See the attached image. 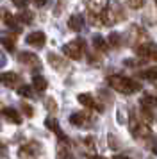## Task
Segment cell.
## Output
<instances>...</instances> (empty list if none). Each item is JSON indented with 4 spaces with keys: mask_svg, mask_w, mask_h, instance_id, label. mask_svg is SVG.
<instances>
[{
    "mask_svg": "<svg viewBox=\"0 0 157 159\" xmlns=\"http://www.w3.org/2000/svg\"><path fill=\"white\" fill-rule=\"evenodd\" d=\"M150 150L154 152V154H157V139H154V141H152V145H150Z\"/></svg>",
    "mask_w": 157,
    "mask_h": 159,
    "instance_id": "f546056e",
    "label": "cell"
},
{
    "mask_svg": "<svg viewBox=\"0 0 157 159\" xmlns=\"http://www.w3.org/2000/svg\"><path fill=\"white\" fill-rule=\"evenodd\" d=\"M36 88H30L27 84H20L18 86V95L20 97H25V98H36V93H34Z\"/></svg>",
    "mask_w": 157,
    "mask_h": 159,
    "instance_id": "2e32d148",
    "label": "cell"
},
{
    "mask_svg": "<svg viewBox=\"0 0 157 159\" xmlns=\"http://www.w3.org/2000/svg\"><path fill=\"white\" fill-rule=\"evenodd\" d=\"M0 84H6V86H20V77L16 73H4L0 75Z\"/></svg>",
    "mask_w": 157,
    "mask_h": 159,
    "instance_id": "8fae6325",
    "label": "cell"
},
{
    "mask_svg": "<svg viewBox=\"0 0 157 159\" xmlns=\"http://www.w3.org/2000/svg\"><path fill=\"white\" fill-rule=\"evenodd\" d=\"M32 84H34V88H36V91H45L47 89V86H48V82H47V79L45 77H41V75H36L34 79H32Z\"/></svg>",
    "mask_w": 157,
    "mask_h": 159,
    "instance_id": "ac0fdd59",
    "label": "cell"
},
{
    "mask_svg": "<svg viewBox=\"0 0 157 159\" xmlns=\"http://www.w3.org/2000/svg\"><path fill=\"white\" fill-rule=\"evenodd\" d=\"M93 45H95V48L100 50L102 54H105V52L109 50V45L104 41V38H102V36H95V38H93Z\"/></svg>",
    "mask_w": 157,
    "mask_h": 159,
    "instance_id": "ffe728a7",
    "label": "cell"
},
{
    "mask_svg": "<svg viewBox=\"0 0 157 159\" xmlns=\"http://www.w3.org/2000/svg\"><path fill=\"white\" fill-rule=\"evenodd\" d=\"M141 106H148V107H157V95L145 93L141 97Z\"/></svg>",
    "mask_w": 157,
    "mask_h": 159,
    "instance_id": "d6986e66",
    "label": "cell"
},
{
    "mask_svg": "<svg viewBox=\"0 0 157 159\" xmlns=\"http://www.w3.org/2000/svg\"><path fill=\"white\" fill-rule=\"evenodd\" d=\"M18 18H20V22L21 23H32L34 22V13L32 11H29V9H25V11H21L20 15H18Z\"/></svg>",
    "mask_w": 157,
    "mask_h": 159,
    "instance_id": "7402d4cb",
    "label": "cell"
},
{
    "mask_svg": "<svg viewBox=\"0 0 157 159\" xmlns=\"http://www.w3.org/2000/svg\"><path fill=\"white\" fill-rule=\"evenodd\" d=\"M128 129L130 134L137 139V138H150L152 130L146 120H143V116H137L136 111H130V118H128Z\"/></svg>",
    "mask_w": 157,
    "mask_h": 159,
    "instance_id": "7a4b0ae2",
    "label": "cell"
},
{
    "mask_svg": "<svg viewBox=\"0 0 157 159\" xmlns=\"http://www.w3.org/2000/svg\"><path fill=\"white\" fill-rule=\"evenodd\" d=\"M4 65H6V57H4V56L0 54V66H4Z\"/></svg>",
    "mask_w": 157,
    "mask_h": 159,
    "instance_id": "836d02e7",
    "label": "cell"
},
{
    "mask_svg": "<svg viewBox=\"0 0 157 159\" xmlns=\"http://www.w3.org/2000/svg\"><path fill=\"white\" fill-rule=\"evenodd\" d=\"M84 145L87 147V150L91 152V154L95 152V143H93V138H86V139H84Z\"/></svg>",
    "mask_w": 157,
    "mask_h": 159,
    "instance_id": "83f0119b",
    "label": "cell"
},
{
    "mask_svg": "<svg viewBox=\"0 0 157 159\" xmlns=\"http://www.w3.org/2000/svg\"><path fill=\"white\" fill-rule=\"evenodd\" d=\"M114 11H116V6L111 4V2L104 6V9H102V23H104V25L111 27V25H114V23L120 20V16L116 15Z\"/></svg>",
    "mask_w": 157,
    "mask_h": 159,
    "instance_id": "277c9868",
    "label": "cell"
},
{
    "mask_svg": "<svg viewBox=\"0 0 157 159\" xmlns=\"http://www.w3.org/2000/svg\"><path fill=\"white\" fill-rule=\"evenodd\" d=\"M0 156H6V147L0 143Z\"/></svg>",
    "mask_w": 157,
    "mask_h": 159,
    "instance_id": "d6a6232c",
    "label": "cell"
},
{
    "mask_svg": "<svg viewBox=\"0 0 157 159\" xmlns=\"http://www.w3.org/2000/svg\"><path fill=\"white\" fill-rule=\"evenodd\" d=\"M82 23H84V20H82L80 15H71L70 18H68V27H70L71 30H75V32H78V30L82 29Z\"/></svg>",
    "mask_w": 157,
    "mask_h": 159,
    "instance_id": "5bb4252c",
    "label": "cell"
},
{
    "mask_svg": "<svg viewBox=\"0 0 157 159\" xmlns=\"http://www.w3.org/2000/svg\"><path fill=\"white\" fill-rule=\"evenodd\" d=\"M38 152H39L38 145L32 143V145H27V147L23 145V147L20 148V152H18V156H20V157H23V156H25V157H30V156H36Z\"/></svg>",
    "mask_w": 157,
    "mask_h": 159,
    "instance_id": "9a60e30c",
    "label": "cell"
},
{
    "mask_svg": "<svg viewBox=\"0 0 157 159\" xmlns=\"http://www.w3.org/2000/svg\"><path fill=\"white\" fill-rule=\"evenodd\" d=\"M136 54L143 59H157V47L154 43H141L136 47Z\"/></svg>",
    "mask_w": 157,
    "mask_h": 159,
    "instance_id": "5b68a950",
    "label": "cell"
},
{
    "mask_svg": "<svg viewBox=\"0 0 157 159\" xmlns=\"http://www.w3.org/2000/svg\"><path fill=\"white\" fill-rule=\"evenodd\" d=\"M0 20L6 23V25H9V27H14V25H16L14 16L11 15V11H7V9H0Z\"/></svg>",
    "mask_w": 157,
    "mask_h": 159,
    "instance_id": "e0dca14e",
    "label": "cell"
},
{
    "mask_svg": "<svg viewBox=\"0 0 157 159\" xmlns=\"http://www.w3.org/2000/svg\"><path fill=\"white\" fill-rule=\"evenodd\" d=\"M154 2H155V6H157V0H154Z\"/></svg>",
    "mask_w": 157,
    "mask_h": 159,
    "instance_id": "e575fe53",
    "label": "cell"
},
{
    "mask_svg": "<svg viewBox=\"0 0 157 159\" xmlns=\"http://www.w3.org/2000/svg\"><path fill=\"white\" fill-rule=\"evenodd\" d=\"M18 61H20V63H23V65H29V66L39 65V59H38V56L30 54V52H21V54H18Z\"/></svg>",
    "mask_w": 157,
    "mask_h": 159,
    "instance_id": "30bf717a",
    "label": "cell"
},
{
    "mask_svg": "<svg viewBox=\"0 0 157 159\" xmlns=\"http://www.w3.org/2000/svg\"><path fill=\"white\" fill-rule=\"evenodd\" d=\"M87 120H91V118L86 115V113H73L70 116L71 125H75V127H87L91 123V122H87Z\"/></svg>",
    "mask_w": 157,
    "mask_h": 159,
    "instance_id": "ba28073f",
    "label": "cell"
},
{
    "mask_svg": "<svg viewBox=\"0 0 157 159\" xmlns=\"http://www.w3.org/2000/svg\"><path fill=\"white\" fill-rule=\"evenodd\" d=\"M109 86L113 88L114 91H118L121 95H132L136 91H141V84L137 80L130 79V77H123V75H111L109 79Z\"/></svg>",
    "mask_w": 157,
    "mask_h": 159,
    "instance_id": "6da1fadb",
    "label": "cell"
},
{
    "mask_svg": "<svg viewBox=\"0 0 157 159\" xmlns=\"http://www.w3.org/2000/svg\"><path fill=\"white\" fill-rule=\"evenodd\" d=\"M0 113H2V116L4 118H7L11 123H16V125H20L21 123V116L18 115V111L13 107H4V109H0Z\"/></svg>",
    "mask_w": 157,
    "mask_h": 159,
    "instance_id": "9c48e42d",
    "label": "cell"
},
{
    "mask_svg": "<svg viewBox=\"0 0 157 159\" xmlns=\"http://www.w3.org/2000/svg\"><path fill=\"white\" fill-rule=\"evenodd\" d=\"M32 2H34L36 6H39V7H41V6H45V4H47V0H32Z\"/></svg>",
    "mask_w": 157,
    "mask_h": 159,
    "instance_id": "1f68e13d",
    "label": "cell"
},
{
    "mask_svg": "<svg viewBox=\"0 0 157 159\" xmlns=\"http://www.w3.org/2000/svg\"><path fill=\"white\" fill-rule=\"evenodd\" d=\"M77 100L80 102L82 106H86V107H89V109H96L98 113H102V111H104V107H102V106H100V104H98L96 100H95V98H93L91 95H87V93H80V95L77 97Z\"/></svg>",
    "mask_w": 157,
    "mask_h": 159,
    "instance_id": "8992f818",
    "label": "cell"
},
{
    "mask_svg": "<svg viewBox=\"0 0 157 159\" xmlns=\"http://www.w3.org/2000/svg\"><path fill=\"white\" fill-rule=\"evenodd\" d=\"M25 41H27L30 47H43V45L47 43V36H45V32H30L27 38H25Z\"/></svg>",
    "mask_w": 157,
    "mask_h": 159,
    "instance_id": "52a82bcc",
    "label": "cell"
},
{
    "mask_svg": "<svg viewBox=\"0 0 157 159\" xmlns=\"http://www.w3.org/2000/svg\"><path fill=\"white\" fill-rule=\"evenodd\" d=\"M0 43L6 47L7 52H14V41H9L7 38H2V39H0Z\"/></svg>",
    "mask_w": 157,
    "mask_h": 159,
    "instance_id": "484cf974",
    "label": "cell"
},
{
    "mask_svg": "<svg viewBox=\"0 0 157 159\" xmlns=\"http://www.w3.org/2000/svg\"><path fill=\"white\" fill-rule=\"evenodd\" d=\"M120 43H121L120 34H116V32H114V34H111V36H109V47H111V48H118V47H120Z\"/></svg>",
    "mask_w": 157,
    "mask_h": 159,
    "instance_id": "cb8c5ba5",
    "label": "cell"
},
{
    "mask_svg": "<svg viewBox=\"0 0 157 159\" xmlns=\"http://www.w3.org/2000/svg\"><path fill=\"white\" fill-rule=\"evenodd\" d=\"M57 157H71V150H70V143L68 139L63 138L59 145H57Z\"/></svg>",
    "mask_w": 157,
    "mask_h": 159,
    "instance_id": "7c38bea8",
    "label": "cell"
},
{
    "mask_svg": "<svg viewBox=\"0 0 157 159\" xmlns=\"http://www.w3.org/2000/svg\"><path fill=\"white\" fill-rule=\"evenodd\" d=\"M141 77H145L146 80H157V66H154V68H148V70L141 72Z\"/></svg>",
    "mask_w": 157,
    "mask_h": 159,
    "instance_id": "603a6c76",
    "label": "cell"
},
{
    "mask_svg": "<svg viewBox=\"0 0 157 159\" xmlns=\"http://www.w3.org/2000/svg\"><path fill=\"white\" fill-rule=\"evenodd\" d=\"M146 0H127V6H130L132 9H141L145 6Z\"/></svg>",
    "mask_w": 157,
    "mask_h": 159,
    "instance_id": "d4e9b609",
    "label": "cell"
},
{
    "mask_svg": "<svg viewBox=\"0 0 157 159\" xmlns=\"http://www.w3.org/2000/svg\"><path fill=\"white\" fill-rule=\"evenodd\" d=\"M86 18L89 20V23H91V25H98V23H102V22H100V20H102V13L98 15V13H95L91 7L87 9V13H86Z\"/></svg>",
    "mask_w": 157,
    "mask_h": 159,
    "instance_id": "44dd1931",
    "label": "cell"
},
{
    "mask_svg": "<svg viewBox=\"0 0 157 159\" xmlns=\"http://www.w3.org/2000/svg\"><path fill=\"white\" fill-rule=\"evenodd\" d=\"M21 111H23L27 116H32V115H34V111H32V107H30L29 104H23V106H21Z\"/></svg>",
    "mask_w": 157,
    "mask_h": 159,
    "instance_id": "f1b7e54d",
    "label": "cell"
},
{
    "mask_svg": "<svg viewBox=\"0 0 157 159\" xmlns=\"http://www.w3.org/2000/svg\"><path fill=\"white\" fill-rule=\"evenodd\" d=\"M45 125H47V129H48V130H52V132H56L57 136H59V139H63V138H66V136H64V132H63V129L59 127V123H57V120H54V118H47V120H45Z\"/></svg>",
    "mask_w": 157,
    "mask_h": 159,
    "instance_id": "4fadbf2b",
    "label": "cell"
},
{
    "mask_svg": "<svg viewBox=\"0 0 157 159\" xmlns=\"http://www.w3.org/2000/svg\"><path fill=\"white\" fill-rule=\"evenodd\" d=\"M47 104H48V109H54V111H56V102L52 100V98H48V100H47Z\"/></svg>",
    "mask_w": 157,
    "mask_h": 159,
    "instance_id": "4dcf8cb0",
    "label": "cell"
},
{
    "mask_svg": "<svg viewBox=\"0 0 157 159\" xmlns=\"http://www.w3.org/2000/svg\"><path fill=\"white\" fill-rule=\"evenodd\" d=\"M63 52H64V56H66V57L78 61V59L82 57V52H84V43H82V41H78V39L70 41V43H66L63 47Z\"/></svg>",
    "mask_w": 157,
    "mask_h": 159,
    "instance_id": "3957f363",
    "label": "cell"
},
{
    "mask_svg": "<svg viewBox=\"0 0 157 159\" xmlns=\"http://www.w3.org/2000/svg\"><path fill=\"white\" fill-rule=\"evenodd\" d=\"M14 6L18 9H27V4H29V0H11Z\"/></svg>",
    "mask_w": 157,
    "mask_h": 159,
    "instance_id": "4316f807",
    "label": "cell"
}]
</instances>
